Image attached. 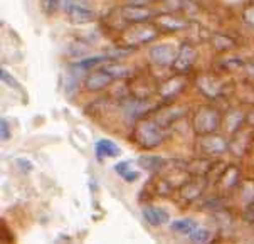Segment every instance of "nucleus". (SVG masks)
Returning <instances> with one entry per match:
<instances>
[{
	"label": "nucleus",
	"mask_w": 254,
	"mask_h": 244,
	"mask_svg": "<svg viewBox=\"0 0 254 244\" xmlns=\"http://www.w3.org/2000/svg\"><path fill=\"white\" fill-rule=\"evenodd\" d=\"M135 140L141 148H155L163 142V130L157 122H140L136 125L135 131Z\"/></svg>",
	"instance_id": "nucleus-1"
},
{
	"label": "nucleus",
	"mask_w": 254,
	"mask_h": 244,
	"mask_svg": "<svg viewBox=\"0 0 254 244\" xmlns=\"http://www.w3.org/2000/svg\"><path fill=\"white\" fill-rule=\"evenodd\" d=\"M155 14L150 10L148 7L145 5H138V3H130V5L122 8V17L127 22L131 24H140V22H146L148 19H152Z\"/></svg>",
	"instance_id": "nucleus-7"
},
{
	"label": "nucleus",
	"mask_w": 254,
	"mask_h": 244,
	"mask_svg": "<svg viewBox=\"0 0 254 244\" xmlns=\"http://www.w3.org/2000/svg\"><path fill=\"white\" fill-rule=\"evenodd\" d=\"M212 238V231L210 229H205V228H200V229H195L193 233L190 234V239L193 243H209V239Z\"/></svg>",
	"instance_id": "nucleus-26"
},
{
	"label": "nucleus",
	"mask_w": 254,
	"mask_h": 244,
	"mask_svg": "<svg viewBox=\"0 0 254 244\" xmlns=\"http://www.w3.org/2000/svg\"><path fill=\"white\" fill-rule=\"evenodd\" d=\"M234 120L238 125H241V120H243V115L239 113V111H232V113L227 117V130L229 131H236L238 128L234 126Z\"/></svg>",
	"instance_id": "nucleus-27"
},
{
	"label": "nucleus",
	"mask_w": 254,
	"mask_h": 244,
	"mask_svg": "<svg viewBox=\"0 0 254 244\" xmlns=\"http://www.w3.org/2000/svg\"><path fill=\"white\" fill-rule=\"evenodd\" d=\"M202 192H204V182H189L180 189V197L187 202H192L199 197Z\"/></svg>",
	"instance_id": "nucleus-15"
},
{
	"label": "nucleus",
	"mask_w": 254,
	"mask_h": 244,
	"mask_svg": "<svg viewBox=\"0 0 254 244\" xmlns=\"http://www.w3.org/2000/svg\"><path fill=\"white\" fill-rule=\"evenodd\" d=\"M155 37H157V29L152 27V25H141L136 24L133 25V27L125 34V41L128 42L130 46H138V44H145V42H150L153 41Z\"/></svg>",
	"instance_id": "nucleus-4"
},
{
	"label": "nucleus",
	"mask_w": 254,
	"mask_h": 244,
	"mask_svg": "<svg viewBox=\"0 0 254 244\" xmlns=\"http://www.w3.org/2000/svg\"><path fill=\"white\" fill-rule=\"evenodd\" d=\"M108 74L113 76L115 79H122V78H128L131 74V69L127 66H120V64H108V66L103 67Z\"/></svg>",
	"instance_id": "nucleus-21"
},
{
	"label": "nucleus",
	"mask_w": 254,
	"mask_h": 244,
	"mask_svg": "<svg viewBox=\"0 0 254 244\" xmlns=\"http://www.w3.org/2000/svg\"><path fill=\"white\" fill-rule=\"evenodd\" d=\"M131 3H138V5H145L146 2H150V0H130Z\"/></svg>",
	"instance_id": "nucleus-33"
},
{
	"label": "nucleus",
	"mask_w": 254,
	"mask_h": 244,
	"mask_svg": "<svg viewBox=\"0 0 254 244\" xmlns=\"http://www.w3.org/2000/svg\"><path fill=\"white\" fill-rule=\"evenodd\" d=\"M59 8H63L64 14L74 24H86L94 19L93 10H89L88 7H84L76 0H59Z\"/></svg>",
	"instance_id": "nucleus-3"
},
{
	"label": "nucleus",
	"mask_w": 254,
	"mask_h": 244,
	"mask_svg": "<svg viewBox=\"0 0 254 244\" xmlns=\"http://www.w3.org/2000/svg\"><path fill=\"white\" fill-rule=\"evenodd\" d=\"M155 25L157 27H162L163 31H182V29L187 27V22L179 17H175L174 14H169V12H163V14L155 15Z\"/></svg>",
	"instance_id": "nucleus-11"
},
{
	"label": "nucleus",
	"mask_w": 254,
	"mask_h": 244,
	"mask_svg": "<svg viewBox=\"0 0 254 244\" xmlns=\"http://www.w3.org/2000/svg\"><path fill=\"white\" fill-rule=\"evenodd\" d=\"M238 181H239V169L234 165H229L221 177V185L224 189H232V187H236Z\"/></svg>",
	"instance_id": "nucleus-18"
},
{
	"label": "nucleus",
	"mask_w": 254,
	"mask_h": 244,
	"mask_svg": "<svg viewBox=\"0 0 254 244\" xmlns=\"http://www.w3.org/2000/svg\"><path fill=\"white\" fill-rule=\"evenodd\" d=\"M170 229L174 231V233L177 234H184V236H190V234L195 231V222H193L192 219H177L172 222Z\"/></svg>",
	"instance_id": "nucleus-19"
},
{
	"label": "nucleus",
	"mask_w": 254,
	"mask_h": 244,
	"mask_svg": "<svg viewBox=\"0 0 254 244\" xmlns=\"http://www.w3.org/2000/svg\"><path fill=\"white\" fill-rule=\"evenodd\" d=\"M0 76H2L3 84H7V86H10V88H14V89H19V84H17L15 79L5 71V67H2V69H0Z\"/></svg>",
	"instance_id": "nucleus-29"
},
{
	"label": "nucleus",
	"mask_w": 254,
	"mask_h": 244,
	"mask_svg": "<svg viewBox=\"0 0 254 244\" xmlns=\"http://www.w3.org/2000/svg\"><path fill=\"white\" fill-rule=\"evenodd\" d=\"M199 88L207 98H216L219 95V86L209 78H199Z\"/></svg>",
	"instance_id": "nucleus-20"
},
{
	"label": "nucleus",
	"mask_w": 254,
	"mask_h": 244,
	"mask_svg": "<svg viewBox=\"0 0 254 244\" xmlns=\"http://www.w3.org/2000/svg\"><path fill=\"white\" fill-rule=\"evenodd\" d=\"M199 147L202 152L209 153V155H221L229 148L227 140L221 135H202L199 138Z\"/></svg>",
	"instance_id": "nucleus-5"
},
{
	"label": "nucleus",
	"mask_w": 254,
	"mask_h": 244,
	"mask_svg": "<svg viewBox=\"0 0 254 244\" xmlns=\"http://www.w3.org/2000/svg\"><path fill=\"white\" fill-rule=\"evenodd\" d=\"M212 44L216 46V49H219V51H227V49L234 48V41L226 36H214Z\"/></svg>",
	"instance_id": "nucleus-25"
},
{
	"label": "nucleus",
	"mask_w": 254,
	"mask_h": 244,
	"mask_svg": "<svg viewBox=\"0 0 254 244\" xmlns=\"http://www.w3.org/2000/svg\"><path fill=\"white\" fill-rule=\"evenodd\" d=\"M243 19H244V22L249 25V27L254 29V3H251V5H248L246 8H244Z\"/></svg>",
	"instance_id": "nucleus-28"
},
{
	"label": "nucleus",
	"mask_w": 254,
	"mask_h": 244,
	"mask_svg": "<svg viewBox=\"0 0 254 244\" xmlns=\"http://www.w3.org/2000/svg\"><path fill=\"white\" fill-rule=\"evenodd\" d=\"M141 216H143V219L150 226H162L170 221V214L165 209L157 207V205H146V207H143L141 209Z\"/></svg>",
	"instance_id": "nucleus-10"
},
{
	"label": "nucleus",
	"mask_w": 254,
	"mask_h": 244,
	"mask_svg": "<svg viewBox=\"0 0 254 244\" xmlns=\"http://www.w3.org/2000/svg\"><path fill=\"white\" fill-rule=\"evenodd\" d=\"M219 122L221 120H219L216 110L209 108V106H200L193 117V131L199 136L214 133L219 126Z\"/></svg>",
	"instance_id": "nucleus-2"
},
{
	"label": "nucleus",
	"mask_w": 254,
	"mask_h": 244,
	"mask_svg": "<svg viewBox=\"0 0 254 244\" xmlns=\"http://www.w3.org/2000/svg\"><path fill=\"white\" fill-rule=\"evenodd\" d=\"M244 219L249 222H254V202L248 204V209H246V212H244Z\"/></svg>",
	"instance_id": "nucleus-31"
},
{
	"label": "nucleus",
	"mask_w": 254,
	"mask_h": 244,
	"mask_svg": "<svg viewBox=\"0 0 254 244\" xmlns=\"http://www.w3.org/2000/svg\"><path fill=\"white\" fill-rule=\"evenodd\" d=\"M150 58H152V61L155 64H158V66H169V64L175 61L177 53H175V49L169 44H157L150 49Z\"/></svg>",
	"instance_id": "nucleus-9"
},
{
	"label": "nucleus",
	"mask_w": 254,
	"mask_h": 244,
	"mask_svg": "<svg viewBox=\"0 0 254 244\" xmlns=\"http://www.w3.org/2000/svg\"><path fill=\"white\" fill-rule=\"evenodd\" d=\"M105 61H110L108 56H91V58H86L83 61H79L76 64V67H79V69H91V67L98 66V64L105 62Z\"/></svg>",
	"instance_id": "nucleus-22"
},
{
	"label": "nucleus",
	"mask_w": 254,
	"mask_h": 244,
	"mask_svg": "<svg viewBox=\"0 0 254 244\" xmlns=\"http://www.w3.org/2000/svg\"><path fill=\"white\" fill-rule=\"evenodd\" d=\"M94 153H96L98 160L103 162L106 157H118L120 153H122V150H120V147L115 142H111V140L101 138L94 145Z\"/></svg>",
	"instance_id": "nucleus-12"
},
{
	"label": "nucleus",
	"mask_w": 254,
	"mask_h": 244,
	"mask_svg": "<svg viewBox=\"0 0 254 244\" xmlns=\"http://www.w3.org/2000/svg\"><path fill=\"white\" fill-rule=\"evenodd\" d=\"M138 165L143 170H148V172H158L162 167L167 165V162L158 155H141L138 158Z\"/></svg>",
	"instance_id": "nucleus-14"
},
{
	"label": "nucleus",
	"mask_w": 254,
	"mask_h": 244,
	"mask_svg": "<svg viewBox=\"0 0 254 244\" xmlns=\"http://www.w3.org/2000/svg\"><path fill=\"white\" fill-rule=\"evenodd\" d=\"M185 86V81L184 78H179V76H175V78H170L167 79L165 83L160 86V95L163 98H172L175 95H179V91Z\"/></svg>",
	"instance_id": "nucleus-13"
},
{
	"label": "nucleus",
	"mask_w": 254,
	"mask_h": 244,
	"mask_svg": "<svg viewBox=\"0 0 254 244\" xmlns=\"http://www.w3.org/2000/svg\"><path fill=\"white\" fill-rule=\"evenodd\" d=\"M113 79H115L113 76L108 74L105 69L100 67V69L89 72V74L86 76L84 86H86V89H89V91H100V89H105L106 86H110Z\"/></svg>",
	"instance_id": "nucleus-8"
},
{
	"label": "nucleus",
	"mask_w": 254,
	"mask_h": 244,
	"mask_svg": "<svg viewBox=\"0 0 254 244\" xmlns=\"http://www.w3.org/2000/svg\"><path fill=\"white\" fill-rule=\"evenodd\" d=\"M135 49H136L135 46H125V48H113V49H108V51H106V56H108L110 59L127 58V56H130Z\"/></svg>",
	"instance_id": "nucleus-24"
},
{
	"label": "nucleus",
	"mask_w": 254,
	"mask_h": 244,
	"mask_svg": "<svg viewBox=\"0 0 254 244\" xmlns=\"http://www.w3.org/2000/svg\"><path fill=\"white\" fill-rule=\"evenodd\" d=\"M185 111L187 110H182V108H169V110H165V111H162L160 115L157 117V120L155 122L158 123L160 126H165V125H170V123H174L175 120H179L180 117H184L185 115Z\"/></svg>",
	"instance_id": "nucleus-17"
},
{
	"label": "nucleus",
	"mask_w": 254,
	"mask_h": 244,
	"mask_svg": "<svg viewBox=\"0 0 254 244\" xmlns=\"http://www.w3.org/2000/svg\"><path fill=\"white\" fill-rule=\"evenodd\" d=\"M17 164H19V167H22L25 172H31V170H32V164L29 160H25V158H19V160H17Z\"/></svg>",
	"instance_id": "nucleus-32"
},
{
	"label": "nucleus",
	"mask_w": 254,
	"mask_h": 244,
	"mask_svg": "<svg viewBox=\"0 0 254 244\" xmlns=\"http://www.w3.org/2000/svg\"><path fill=\"white\" fill-rule=\"evenodd\" d=\"M241 199H243V202L246 205L254 202V181H248L243 183V187H241Z\"/></svg>",
	"instance_id": "nucleus-23"
},
{
	"label": "nucleus",
	"mask_w": 254,
	"mask_h": 244,
	"mask_svg": "<svg viewBox=\"0 0 254 244\" xmlns=\"http://www.w3.org/2000/svg\"><path fill=\"white\" fill-rule=\"evenodd\" d=\"M115 172L118 174L120 177L123 179V181H127V182H135L136 179L140 177L138 172L131 169V162H128V160L118 162V164L115 165Z\"/></svg>",
	"instance_id": "nucleus-16"
},
{
	"label": "nucleus",
	"mask_w": 254,
	"mask_h": 244,
	"mask_svg": "<svg viewBox=\"0 0 254 244\" xmlns=\"http://www.w3.org/2000/svg\"><path fill=\"white\" fill-rule=\"evenodd\" d=\"M0 131H2V140H3V142L10 138V130H8V123H7L5 118L0 120Z\"/></svg>",
	"instance_id": "nucleus-30"
},
{
	"label": "nucleus",
	"mask_w": 254,
	"mask_h": 244,
	"mask_svg": "<svg viewBox=\"0 0 254 244\" xmlns=\"http://www.w3.org/2000/svg\"><path fill=\"white\" fill-rule=\"evenodd\" d=\"M195 59H197L195 49H193L189 42H185V44L180 46L177 58H175V61L172 62V67H174V71H177V72H187L192 67V64Z\"/></svg>",
	"instance_id": "nucleus-6"
}]
</instances>
